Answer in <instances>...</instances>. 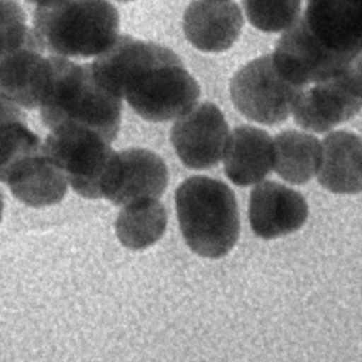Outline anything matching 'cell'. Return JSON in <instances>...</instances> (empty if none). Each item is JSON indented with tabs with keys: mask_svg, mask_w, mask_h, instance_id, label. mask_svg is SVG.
I'll return each mask as SVG.
<instances>
[{
	"mask_svg": "<svg viewBox=\"0 0 362 362\" xmlns=\"http://www.w3.org/2000/svg\"><path fill=\"white\" fill-rule=\"evenodd\" d=\"M243 16L230 0H192L184 11L182 30L188 42L204 52H223L240 37Z\"/></svg>",
	"mask_w": 362,
	"mask_h": 362,
	"instance_id": "obj_12",
	"label": "cell"
},
{
	"mask_svg": "<svg viewBox=\"0 0 362 362\" xmlns=\"http://www.w3.org/2000/svg\"><path fill=\"white\" fill-rule=\"evenodd\" d=\"M24 117L25 115L18 106L13 105L11 102L0 96V123L11 119H24Z\"/></svg>",
	"mask_w": 362,
	"mask_h": 362,
	"instance_id": "obj_22",
	"label": "cell"
},
{
	"mask_svg": "<svg viewBox=\"0 0 362 362\" xmlns=\"http://www.w3.org/2000/svg\"><path fill=\"white\" fill-rule=\"evenodd\" d=\"M361 106L359 58L342 72L301 89L293 102L291 113L300 127L325 133L356 116Z\"/></svg>",
	"mask_w": 362,
	"mask_h": 362,
	"instance_id": "obj_8",
	"label": "cell"
},
{
	"mask_svg": "<svg viewBox=\"0 0 362 362\" xmlns=\"http://www.w3.org/2000/svg\"><path fill=\"white\" fill-rule=\"evenodd\" d=\"M41 151L62 171L81 197L98 199L107 167L115 154L99 133L72 123L61 124L41 141Z\"/></svg>",
	"mask_w": 362,
	"mask_h": 362,
	"instance_id": "obj_5",
	"label": "cell"
},
{
	"mask_svg": "<svg viewBox=\"0 0 362 362\" xmlns=\"http://www.w3.org/2000/svg\"><path fill=\"white\" fill-rule=\"evenodd\" d=\"M120 17L107 0H57L37 6L33 31L42 51L62 58H89L117 38Z\"/></svg>",
	"mask_w": 362,
	"mask_h": 362,
	"instance_id": "obj_3",
	"label": "cell"
},
{
	"mask_svg": "<svg viewBox=\"0 0 362 362\" xmlns=\"http://www.w3.org/2000/svg\"><path fill=\"white\" fill-rule=\"evenodd\" d=\"M49 58L51 78L38 106L42 123L49 130L66 123L83 126L113 141L120 129L122 99L95 81L90 64Z\"/></svg>",
	"mask_w": 362,
	"mask_h": 362,
	"instance_id": "obj_2",
	"label": "cell"
},
{
	"mask_svg": "<svg viewBox=\"0 0 362 362\" xmlns=\"http://www.w3.org/2000/svg\"><path fill=\"white\" fill-rule=\"evenodd\" d=\"M167 211L158 199L127 204L117 215L115 229L120 243L132 250L154 245L165 232Z\"/></svg>",
	"mask_w": 362,
	"mask_h": 362,
	"instance_id": "obj_18",
	"label": "cell"
},
{
	"mask_svg": "<svg viewBox=\"0 0 362 362\" xmlns=\"http://www.w3.org/2000/svg\"><path fill=\"white\" fill-rule=\"evenodd\" d=\"M303 0H243L249 23L264 33L290 28L300 17Z\"/></svg>",
	"mask_w": 362,
	"mask_h": 362,
	"instance_id": "obj_20",
	"label": "cell"
},
{
	"mask_svg": "<svg viewBox=\"0 0 362 362\" xmlns=\"http://www.w3.org/2000/svg\"><path fill=\"white\" fill-rule=\"evenodd\" d=\"M308 218L301 192L276 181L259 182L249 198V222L262 239H276L298 230Z\"/></svg>",
	"mask_w": 362,
	"mask_h": 362,
	"instance_id": "obj_11",
	"label": "cell"
},
{
	"mask_svg": "<svg viewBox=\"0 0 362 362\" xmlns=\"http://www.w3.org/2000/svg\"><path fill=\"white\" fill-rule=\"evenodd\" d=\"M320 153V140L313 134L283 130L273 139L272 168L288 184L301 185L315 175Z\"/></svg>",
	"mask_w": 362,
	"mask_h": 362,
	"instance_id": "obj_17",
	"label": "cell"
},
{
	"mask_svg": "<svg viewBox=\"0 0 362 362\" xmlns=\"http://www.w3.org/2000/svg\"><path fill=\"white\" fill-rule=\"evenodd\" d=\"M95 81L109 93L126 99L147 122H168L191 110L201 93L197 79L170 48L129 34L90 64Z\"/></svg>",
	"mask_w": 362,
	"mask_h": 362,
	"instance_id": "obj_1",
	"label": "cell"
},
{
	"mask_svg": "<svg viewBox=\"0 0 362 362\" xmlns=\"http://www.w3.org/2000/svg\"><path fill=\"white\" fill-rule=\"evenodd\" d=\"M223 171L238 187L259 184L272 170L273 139L255 126H239L228 136L223 148Z\"/></svg>",
	"mask_w": 362,
	"mask_h": 362,
	"instance_id": "obj_14",
	"label": "cell"
},
{
	"mask_svg": "<svg viewBox=\"0 0 362 362\" xmlns=\"http://www.w3.org/2000/svg\"><path fill=\"white\" fill-rule=\"evenodd\" d=\"M40 137L27 126L24 119H11L0 123V182H4L10 170L28 154L40 150Z\"/></svg>",
	"mask_w": 362,
	"mask_h": 362,
	"instance_id": "obj_19",
	"label": "cell"
},
{
	"mask_svg": "<svg viewBox=\"0 0 362 362\" xmlns=\"http://www.w3.org/2000/svg\"><path fill=\"white\" fill-rule=\"evenodd\" d=\"M116 1H132V0H116Z\"/></svg>",
	"mask_w": 362,
	"mask_h": 362,
	"instance_id": "obj_25",
	"label": "cell"
},
{
	"mask_svg": "<svg viewBox=\"0 0 362 362\" xmlns=\"http://www.w3.org/2000/svg\"><path fill=\"white\" fill-rule=\"evenodd\" d=\"M300 90L280 75L272 54L243 65L229 83L235 107L245 117L264 126L286 122Z\"/></svg>",
	"mask_w": 362,
	"mask_h": 362,
	"instance_id": "obj_7",
	"label": "cell"
},
{
	"mask_svg": "<svg viewBox=\"0 0 362 362\" xmlns=\"http://www.w3.org/2000/svg\"><path fill=\"white\" fill-rule=\"evenodd\" d=\"M228 136V123L221 109L212 102H204L177 117L170 140L185 167L206 170L218 165Z\"/></svg>",
	"mask_w": 362,
	"mask_h": 362,
	"instance_id": "obj_10",
	"label": "cell"
},
{
	"mask_svg": "<svg viewBox=\"0 0 362 362\" xmlns=\"http://www.w3.org/2000/svg\"><path fill=\"white\" fill-rule=\"evenodd\" d=\"M175 209L184 240L194 253L218 259L238 242V204L223 181L205 175L184 180L175 189Z\"/></svg>",
	"mask_w": 362,
	"mask_h": 362,
	"instance_id": "obj_4",
	"label": "cell"
},
{
	"mask_svg": "<svg viewBox=\"0 0 362 362\" xmlns=\"http://www.w3.org/2000/svg\"><path fill=\"white\" fill-rule=\"evenodd\" d=\"M31 44L38 40L21 6L16 0H0V58Z\"/></svg>",
	"mask_w": 362,
	"mask_h": 362,
	"instance_id": "obj_21",
	"label": "cell"
},
{
	"mask_svg": "<svg viewBox=\"0 0 362 362\" xmlns=\"http://www.w3.org/2000/svg\"><path fill=\"white\" fill-rule=\"evenodd\" d=\"M168 184L164 160L147 148L115 151L102 182L100 197L113 205L160 198Z\"/></svg>",
	"mask_w": 362,
	"mask_h": 362,
	"instance_id": "obj_9",
	"label": "cell"
},
{
	"mask_svg": "<svg viewBox=\"0 0 362 362\" xmlns=\"http://www.w3.org/2000/svg\"><path fill=\"white\" fill-rule=\"evenodd\" d=\"M317 181L334 194H359L362 189L361 137L352 132L335 130L320 143Z\"/></svg>",
	"mask_w": 362,
	"mask_h": 362,
	"instance_id": "obj_16",
	"label": "cell"
},
{
	"mask_svg": "<svg viewBox=\"0 0 362 362\" xmlns=\"http://www.w3.org/2000/svg\"><path fill=\"white\" fill-rule=\"evenodd\" d=\"M3 208H4V202H3V195L0 192V222H1V216H3Z\"/></svg>",
	"mask_w": 362,
	"mask_h": 362,
	"instance_id": "obj_24",
	"label": "cell"
},
{
	"mask_svg": "<svg viewBox=\"0 0 362 362\" xmlns=\"http://www.w3.org/2000/svg\"><path fill=\"white\" fill-rule=\"evenodd\" d=\"M14 198L33 208L61 202L68 182L62 171L40 150L18 161L7 174L4 182Z\"/></svg>",
	"mask_w": 362,
	"mask_h": 362,
	"instance_id": "obj_15",
	"label": "cell"
},
{
	"mask_svg": "<svg viewBox=\"0 0 362 362\" xmlns=\"http://www.w3.org/2000/svg\"><path fill=\"white\" fill-rule=\"evenodd\" d=\"M27 1L34 3V4H37V6H44V4H49V3L57 1V0H27Z\"/></svg>",
	"mask_w": 362,
	"mask_h": 362,
	"instance_id": "obj_23",
	"label": "cell"
},
{
	"mask_svg": "<svg viewBox=\"0 0 362 362\" xmlns=\"http://www.w3.org/2000/svg\"><path fill=\"white\" fill-rule=\"evenodd\" d=\"M38 44L18 48L0 58V96L18 107L35 109L51 78V58Z\"/></svg>",
	"mask_w": 362,
	"mask_h": 362,
	"instance_id": "obj_13",
	"label": "cell"
},
{
	"mask_svg": "<svg viewBox=\"0 0 362 362\" xmlns=\"http://www.w3.org/2000/svg\"><path fill=\"white\" fill-rule=\"evenodd\" d=\"M322 55L348 66L361 58V0H307L293 24Z\"/></svg>",
	"mask_w": 362,
	"mask_h": 362,
	"instance_id": "obj_6",
	"label": "cell"
}]
</instances>
